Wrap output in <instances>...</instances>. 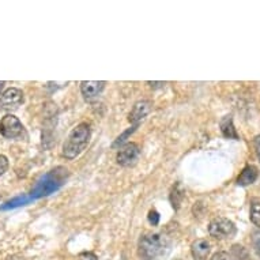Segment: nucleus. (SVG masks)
Wrapping results in <instances>:
<instances>
[{"label":"nucleus","instance_id":"1","mask_svg":"<svg viewBox=\"0 0 260 260\" xmlns=\"http://www.w3.org/2000/svg\"><path fill=\"white\" fill-rule=\"evenodd\" d=\"M171 252V240L161 233H146L138 243V253L142 260H162Z\"/></svg>","mask_w":260,"mask_h":260},{"label":"nucleus","instance_id":"2","mask_svg":"<svg viewBox=\"0 0 260 260\" xmlns=\"http://www.w3.org/2000/svg\"><path fill=\"white\" fill-rule=\"evenodd\" d=\"M69 171L64 167H56L55 169H51L45 175L41 176V179L36 183V185L31 188L30 197L31 199H40V198L49 197L53 192L59 191L63 187L67 179H69Z\"/></svg>","mask_w":260,"mask_h":260},{"label":"nucleus","instance_id":"3","mask_svg":"<svg viewBox=\"0 0 260 260\" xmlns=\"http://www.w3.org/2000/svg\"><path fill=\"white\" fill-rule=\"evenodd\" d=\"M91 138V128L87 123L78 124L69 134L61 147V155L67 159H74L79 157L89 145Z\"/></svg>","mask_w":260,"mask_h":260},{"label":"nucleus","instance_id":"4","mask_svg":"<svg viewBox=\"0 0 260 260\" xmlns=\"http://www.w3.org/2000/svg\"><path fill=\"white\" fill-rule=\"evenodd\" d=\"M209 233L211 237L218 240L233 239L237 233V228L231 219L223 217L214 218L209 223Z\"/></svg>","mask_w":260,"mask_h":260},{"label":"nucleus","instance_id":"5","mask_svg":"<svg viewBox=\"0 0 260 260\" xmlns=\"http://www.w3.org/2000/svg\"><path fill=\"white\" fill-rule=\"evenodd\" d=\"M0 134L6 139H22L27 137L23 124L14 115H6L0 120Z\"/></svg>","mask_w":260,"mask_h":260},{"label":"nucleus","instance_id":"6","mask_svg":"<svg viewBox=\"0 0 260 260\" xmlns=\"http://www.w3.org/2000/svg\"><path fill=\"white\" fill-rule=\"evenodd\" d=\"M139 155H141V147H139V145H138V143H134V142H129V143H125V145L117 151L116 161H117V164H119L120 167H133V165L137 164Z\"/></svg>","mask_w":260,"mask_h":260},{"label":"nucleus","instance_id":"7","mask_svg":"<svg viewBox=\"0 0 260 260\" xmlns=\"http://www.w3.org/2000/svg\"><path fill=\"white\" fill-rule=\"evenodd\" d=\"M23 104V93L17 87L7 89L0 95V109L2 111H14Z\"/></svg>","mask_w":260,"mask_h":260},{"label":"nucleus","instance_id":"8","mask_svg":"<svg viewBox=\"0 0 260 260\" xmlns=\"http://www.w3.org/2000/svg\"><path fill=\"white\" fill-rule=\"evenodd\" d=\"M105 86L107 82L104 81H83L81 82V93L87 103H93L99 99Z\"/></svg>","mask_w":260,"mask_h":260},{"label":"nucleus","instance_id":"9","mask_svg":"<svg viewBox=\"0 0 260 260\" xmlns=\"http://www.w3.org/2000/svg\"><path fill=\"white\" fill-rule=\"evenodd\" d=\"M150 111H151V103L147 101V100H141L138 101L135 105L133 107L129 115H128V121L133 124V125H137L139 127V124L146 116L149 115Z\"/></svg>","mask_w":260,"mask_h":260},{"label":"nucleus","instance_id":"10","mask_svg":"<svg viewBox=\"0 0 260 260\" xmlns=\"http://www.w3.org/2000/svg\"><path fill=\"white\" fill-rule=\"evenodd\" d=\"M210 243L205 239H198L191 244V253L193 260H207L210 253Z\"/></svg>","mask_w":260,"mask_h":260},{"label":"nucleus","instance_id":"11","mask_svg":"<svg viewBox=\"0 0 260 260\" xmlns=\"http://www.w3.org/2000/svg\"><path fill=\"white\" fill-rule=\"evenodd\" d=\"M257 176H259V171H257V168L253 167V165H248L243 169V172L240 173V176L236 180V184L239 185V187H247V185H251L256 181L257 179Z\"/></svg>","mask_w":260,"mask_h":260},{"label":"nucleus","instance_id":"12","mask_svg":"<svg viewBox=\"0 0 260 260\" xmlns=\"http://www.w3.org/2000/svg\"><path fill=\"white\" fill-rule=\"evenodd\" d=\"M221 133L222 135L228 139H235V141H239V134L236 131L235 125H233V119L232 116H225L223 119L221 120Z\"/></svg>","mask_w":260,"mask_h":260},{"label":"nucleus","instance_id":"13","mask_svg":"<svg viewBox=\"0 0 260 260\" xmlns=\"http://www.w3.org/2000/svg\"><path fill=\"white\" fill-rule=\"evenodd\" d=\"M184 197H185V191H184L183 185L180 183H177L171 192V203L172 206H173V209H179L180 205H181V202H183Z\"/></svg>","mask_w":260,"mask_h":260},{"label":"nucleus","instance_id":"14","mask_svg":"<svg viewBox=\"0 0 260 260\" xmlns=\"http://www.w3.org/2000/svg\"><path fill=\"white\" fill-rule=\"evenodd\" d=\"M31 197L30 195H19V197L14 198L11 201H9L7 203L0 207V210H10V209H17V207H21V206L27 205L29 202H31Z\"/></svg>","mask_w":260,"mask_h":260},{"label":"nucleus","instance_id":"15","mask_svg":"<svg viewBox=\"0 0 260 260\" xmlns=\"http://www.w3.org/2000/svg\"><path fill=\"white\" fill-rule=\"evenodd\" d=\"M249 218H251V221L253 225L260 228V198H253L251 201Z\"/></svg>","mask_w":260,"mask_h":260},{"label":"nucleus","instance_id":"16","mask_svg":"<svg viewBox=\"0 0 260 260\" xmlns=\"http://www.w3.org/2000/svg\"><path fill=\"white\" fill-rule=\"evenodd\" d=\"M137 128H138L137 125H133V127H129V128H128V129H125V131H124V133L121 134V135H119V137H117V139H116V141L113 142V145H112V147L115 149V147H117V146L125 143V141H127V139H128V137H129V135H133V134L135 133V131H137Z\"/></svg>","mask_w":260,"mask_h":260},{"label":"nucleus","instance_id":"17","mask_svg":"<svg viewBox=\"0 0 260 260\" xmlns=\"http://www.w3.org/2000/svg\"><path fill=\"white\" fill-rule=\"evenodd\" d=\"M232 255L235 256L236 260H251L248 252L244 249V247L241 245H233V249H232Z\"/></svg>","mask_w":260,"mask_h":260},{"label":"nucleus","instance_id":"18","mask_svg":"<svg viewBox=\"0 0 260 260\" xmlns=\"http://www.w3.org/2000/svg\"><path fill=\"white\" fill-rule=\"evenodd\" d=\"M252 245H253V249L257 253V256H260V231L255 232L252 235Z\"/></svg>","mask_w":260,"mask_h":260},{"label":"nucleus","instance_id":"19","mask_svg":"<svg viewBox=\"0 0 260 260\" xmlns=\"http://www.w3.org/2000/svg\"><path fill=\"white\" fill-rule=\"evenodd\" d=\"M7 169H9V158L3 154H0V176L5 175Z\"/></svg>","mask_w":260,"mask_h":260},{"label":"nucleus","instance_id":"20","mask_svg":"<svg viewBox=\"0 0 260 260\" xmlns=\"http://www.w3.org/2000/svg\"><path fill=\"white\" fill-rule=\"evenodd\" d=\"M149 221L151 225H158L159 223V214H158L157 210H150L149 213Z\"/></svg>","mask_w":260,"mask_h":260},{"label":"nucleus","instance_id":"21","mask_svg":"<svg viewBox=\"0 0 260 260\" xmlns=\"http://www.w3.org/2000/svg\"><path fill=\"white\" fill-rule=\"evenodd\" d=\"M78 260H99V257L93 252H82L78 256Z\"/></svg>","mask_w":260,"mask_h":260},{"label":"nucleus","instance_id":"22","mask_svg":"<svg viewBox=\"0 0 260 260\" xmlns=\"http://www.w3.org/2000/svg\"><path fill=\"white\" fill-rule=\"evenodd\" d=\"M210 260H231V255L228 253V252H217V253H214L213 257Z\"/></svg>","mask_w":260,"mask_h":260},{"label":"nucleus","instance_id":"23","mask_svg":"<svg viewBox=\"0 0 260 260\" xmlns=\"http://www.w3.org/2000/svg\"><path fill=\"white\" fill-rule=\"evenodd\" d=\"M253 147H255L256 155H257L260 161V135H256L255 139H253Z\"/></svg>","mask_w":260,"mask_h":260},{"label":"nucleus","instance_id":"24","mask_svg":"<svg viewBox=\"0 0 260 260\" xmlns=\"http://www.w3.org/2000/svg\"><path fill=\"white\" fill-rule=\"evenodd\" d=\"M5 89V82H0V95H2V91Z\"/></svg>","mask_w":260,"mask_h":260}]
</instances>
